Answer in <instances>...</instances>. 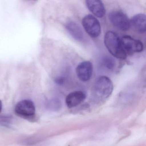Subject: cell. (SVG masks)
Here are the masks:
<instances>
[{"label":"cell","instance_id":"8fae6325","mask_svg":"<svg viewBox=\"0 0 146 146\" xmlns=\"http://www.w3.org/2000/svg\"><path fill=\"white\" fill-rule=\"evenodd\" d=\"M66 28L71 35L77 40L82 41L84 38L83 32L79 25L73 21H70L66 25Z\"/></svg>","mask_w":146,"mask_h":146},{"label":"cell","instance_id":"52a82bcc","mask_svg":"<svg viewBox=\"0 0 146 146\" xmlns=\"http://www.w3.org/2000/svg\"><path fill=\"white\" fill-rule=\"evenodd\" d=\"M93 72V64L89 61H84L80 63L76 69L78 77L81 81L84 82L90 79Z\"/></svg>","mask_w":146,"mask_h":146},{"label":"cell","instance_id":"4fadbf2b","mask_svg":"<svg viewBox=\"0 0 146 146\" xmlns=\"http://www.w3.org/2000/svg\"><path fill=\"white\" fill-rule=\"evenodd\" d=\"M64 80L63 78H58L57 80V82L59 84H62L64 83Z\"/></svg>","mask_w":146,"mask_h":146},{"label":"cell","instance_id":"7a4b0ae2","mask_svg":"<svg viewBox=\"0 0 146 146\" xmlns=\"http://www.w3.org/2000/svg\"><path fill=\"white\" fill-rule=\"evenodd\" d=\"M113 89L111 80L106 76H101L95 83V94L99 98L107 99L111 94Z\"/></svg>","mask_w":146,"mask_h":146},{"label":"cell","instance_id":"277c9868","mask_svg":"<svg viewBox=\"0 0 146 146\" xmlns=\"http://www.w3.org/2000/svg\"><path fill=\"white\" fill-rule=\"evenodd\" d=\"M109 19L112 24L117 29L126 31L131 27L130 20L125 13L120 11H113L109 15Z\"/></svg>","mask_w":146,"mask_h":146},{"label":"cell","instance_id":"ba28073f","mask_svg":"<svg viewBox=\"0 0 146 146\" xmlns=\"http://www.w3.org/2000/svg\"><path fill=\"white\" fill-rule=\"evenodd\" d=\"M86 98V94L83 91H74L70 93L67 96L66 99V103L69 108H73L80 105Z\"/></svg>","mask_w":146,"mask_h":146},{"label":"cell","instance_id":"5b68a950","mask_svg":"<svg viewBox=\"0 0 146 146\" xmlns=\"http://www.w3.org/2000/svg\"><path fill=\"white\" fill-rule=\"evenodd\" d=\"M82 25L86 32L93 38H96L101 34V26L98 19L92 15L84 17Z\"/></svg>","mask_w":146,"mask_h":146},{"label":"cell","instance_id":"8992f818","mask_svg":"<svg viewBox=\"0 0 146 146\" xmlns=\"http://www.w3.org/2000/svg\"><path fill=\"white\" fill-rule=\"evenodd\" d=\"M122 45L127 54L141 52L143 50L142 42L129 36H125L121 39Z\"/></svg>","mask_w":146,"mask_h":146},{"label":"cell","instance_id":"5bb4252c","mask_svg":"<svg viewBox=\"0 0 146 146\" xmlns=\"http://www.w3.org/2000/svg\"><path fill=\"white\" fill-rule=\"evenodd\" d=\"M2 103L1 100H0V112L2 111Z\"/></svg>","mask_w":146,"mask_h":146},{"label":"cell","instance_id":"30bf717a","mask_svg":"<svg viewBox=\"0 0 146 146\" xmlns=\"http://www.w3.org/2000/svg\"><path fill=\"white\" fill-rule=\"evenodd\" d=\"M131 26L138 33H145L146 31V16L144 14L140 13L132 17L130 20Z\"/></svg>","mask_w":146,"mask_h":146},{"label":"cell","instance_id":"6da1fadb","mask_svg":"<svg viewBox=\"0 0 146 146\" xmlns=\"http://www.w3.org/2000/svg\"><path fill=\"white\" fill-rule=\"evenodd\" d=\"M104 43L107 49L113 57L125 59L127 54L125 50L121 39L113 31H108L104 37Z\"/></svg>","mask_w":146,"mask_h":146},{"label":"cell","instance_id":"3957f363","mask_svg":"<svg viewBox=\"0 0 146 146\" xmlns=\"http://www.w3.org/2000/svg\"><path fill=\"white\" fill-rule=\"evenodd\" d=\"M14 111L17 116L27 120H32L35 117V106L34 102L30 100L19 102L16 105Z\"/></svg>","mask_w":146,"mask_h":146},{"label":"cell","instance_id":"9c48e42d","mask_svg":"<svg viewBox=\"0 0 146 146\" xmlns=\"http://www.w3.org/2000/svg\"><path fill=\"white\" fill-rule=\"evenodd\" d=\"M89 11L97 17L102 18L106 13V9L101 0H86Z\"/></svg>","mask_w":146,"mask_h":146},{"label":"cell","instance_id":"7c38bea8","mask_svg":"<svg viewBox=\"0 0 146 146\" xmlns=\"http://www.w3.org/2000/svg\"><path fill=\"white\" fill-rule=\"evenodd\" d=\"M102 62H103V65L108 70H112L114 68L115 62L112 58L108 56L104 57L102 60Z\"/></svg>","mask_w":146,"mask_h":146},{"label":"cell","instance_id":"9a60e30c","mask_svg":"<svg viewBox=\"0 0 146 146\" xmlns=\"http://www.w3.org/2000/svg\"><path fill=\"white\" fill-rule=\"evenodd\" d=\"M32 1H35V0H32Z\"/></svg>","mask_w":146,"mask_h":146}]
</instances>
